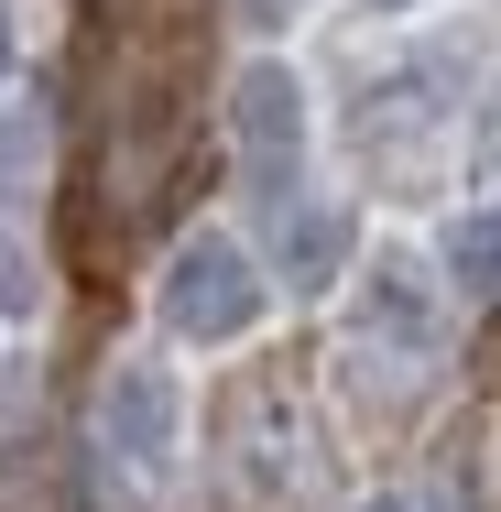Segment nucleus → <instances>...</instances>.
<instances>
[{"label":"nucleus","mask_w":501,"mask_h":512,"mask_svg":"<svg viewBox=\"0 0 501 512\" xmlns=\"http://www.w3.org/2000/svg\"><path fill=\"white\" fill-rule=\"evenodd\" d=\"M153 316H164V338H186V349H229V338H251V327L273 316V284H262V262H251L229 229H186L175 262H164V284H153Z\"/></svg>","instance_id":"obj_1"},{"label":"nucleus","mask_w":501,"mask_h":512,"mask_svg":"<svg viewBox=\"0 0 501 512\" xmlns=\"http://www.w3.org/2000/svg\"><path fill=\"white\" fill-rule=\"evenodd\" d=\"M175 447H186V382H175L164 360H142V349L109 360V382H99V458L131 469V480H164Z\"/></svg>","instance_id":"obj_2"},{"label":"nucleus","mask_w":501,"mask_h":512,"mask_svg":"<svg viewBox=\"0 0 501 512\" xmlns=\"http://www.w3.org/2000/svg\"><path fill=\"white\" fill-rule=\"evenodd\" d=\"M305 131H316V99H305V77L284 55H251L240 77H229V153L262 175V186H284L305 164Z\"/></svg>","instance_id":"obj_3"},{"label":"nucleus","mask_w":501,"mask_h":512,"mask_svg":"<svg viewBox=\"0 0 501 512\" xmlns=\"http://www.w3.org/2000/svg\"><path fill=\"white\" fill-rule=\"evenodd\" d=\"M360 338L393 349V360H436L447 349V273L414 262V251H382L360 273Z\"/></svg>","instance_id":"obj_4"},{"label":"nucleus","mask_w":501,"mask_h":512,"mask_svg":"<svg viewBox=\"0 0 501 512\" xmlns=\"http://www.w3.org/2000/svg\"><path fill=\"white\" fill-rule=\"evenodd\" d=\"M436 273H447V295H501V197H480V207L447 218Z\"/></svg>","instance_id":"obj_5"},{"label":"nucleus","mask_w":501,"mask_h":512,"mask_svg":"<svg viewBox=\"0 0 501 512\" xmlns=\"http://www.w3.org/2000/svg\"><path fill=\"white\" fill-rule=\"evenodd\" d=\"M349 273V207H295L284 218V284L295 295H327Z\"/></svg>","instance_id":"obj_6"},{"label":"nucleus","mask_w":501,"mask_h":512,"mask_svg":"<svg viewBox=\"0 0 501 512\" xmlns=\"http://www.w3.org/2000/svg\"><path fill=\"white\" fill-rule=\"evenodd\" d=\"M44 306V273H33V240L0 218V316H33Z\"/></svg>","instance_id":"obj_7"},{"label":"nucleus","mask_w":501,"mask_h":512,"mask_svg":"<svg viewBox=\"0 0 501 512\" xmlns=\"http://www.w3.org/2000/svg\"><path fill=\"white\" fill-rule=\"evenodd\" d=\"M360 512H436L425 491H382V502H360Z\"/></svg>","instance_id":"obj_8"},{"label":"nucleus","mask_w":501,"mask_h":512,"mask_svg":"<svg viewBox=\"0 0 501 512\" xmlns=\"http://www.w3.org/2000/svg\"><path fill=\"white\" fill-rule=\"evenodd\" d=\"M480 153L501 164V88H491V120H480Z\"/></svg>","instance_id":"obj_9"},{"label":"nucleus","mask_w":501,"mask_h":512,"mask_svg":"<svg viewBox=\"0 0 501 512\" xmlns=\"http://www.w3.org/2000/svg\"><path fill=\"white\" fill-rule=\"evenodd\" d=\"M251 11H262V22H295V11H305V0H251Z\"/></svg>","instance_id":"obj_10"},{"label":"nucleus","mask_w":501,"mask_h":512,"mask_svg":"<svg viewBox=\"0 0 501 512\" xmlns=\"http://www.w3.org/2000/svg\"><path fill=\"white\" fill-rule=\"evenodd\" d=\"M0 77H11V11H0Z\"/></svg>","instance_id":"obj_11"}]
</instances>
